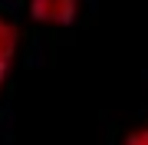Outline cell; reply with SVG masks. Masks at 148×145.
<instances>
[{"instance_id":"cell-2","label":"cell","mask_w":148,"mask_h":145,"mask_svg":"<svg viewBox=\"0 0 148 145\" xmlns=\"http://www.w3.org/2000/svg\"><path fill=\"white\" fill-rule=\"evenodd\" d=\"M16 46H20V30L13 27L7 16H0V82L10 73V63L16 56Z\"/></svg>"},{"instance_id":"cell-1","label":"cell","mask_w":148,"mask_h":145,"mask_svg":"<svg viewBox=\"0 0 148 145\" xmlns=\"http://www.w3.org/2000/svg\"><path fill=\"white\" fill-rule=\"evenodd\" d=\"M30 16L46 27H69L79 16V0H30Z\"/></svg>"},{"instance_id":"cell-3","label":"cell","mask_w":148,"mask_h":145,"mask_svg":"<svg viewBox=\"0 0 148 145\" xmlns=\"http://www.w3.org/2000/svg\"><path fill=\"white\" fill-rule=\"evenodd\" d=\"M122 145H148V122L138 125V129H132V132L125 135V142H122Z\"/></svg>"}]
</instances>
